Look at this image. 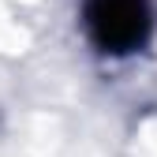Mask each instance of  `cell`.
I'll return each mask as SVG.
<instances>
[{
  "label": "cell",
  "mask_w": 157,
  "mask_h": 157,
  "mask_svg": "<svg viewBox=\"0 0 157 157\" xmlns=\"http://www.w3.org/2000/svg\"><path fill=\"white\" fill-rule=\"evenodd\" d=\"M150 26V0H86V34L101 52L124 56L142 49Z\"/></svg>",
  "instance_id": "1"
}]
</instances>
